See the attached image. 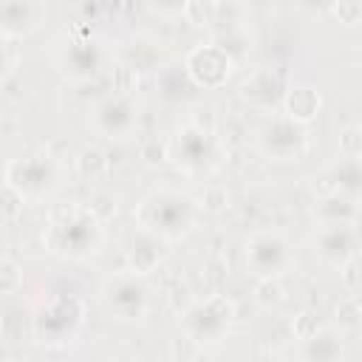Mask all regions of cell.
<instances>
[{"instance_id":"cell-1","label":"cell","mask_w":362,"mask_h":362,"mask_svg":"<svg viewBox=\"0 0 362 362\" xmlns=\"http://www.w3.org/2000/svg\"><path fill=\"white\" fill-rule=\"evenodd\" d=\"M42 243L54 257L85 263L102 252L105 223L99 218H93L85 204H76V201L54 204L48 209Z\"/></svg>"},{"instance_id":"cell-2","label":"cell","mask_w":362,"mask_h":362,"mask_svg":"<svg viewBox=\"0 0 362 362\" xmlns=\"http://www.w3.org/2000/svg\"><path fill=\"white\" fill-rule=\"evenodd\" d=\"M198 218H201L198 198L175 187H158L147 192L133 209L136 226L161 238L164 243L184 240L198 226Z\"/></svg>"},{"instance_id":"cell-3","label":"cell","mask_w":362,"mask_h":362,"mask_svg":"<svg viewBox=\"0 0 362 362\" xmlns=\"http://www.w3.org/2000/svg\"><path fill=\"white\" fill-rule=\"evenodd\" d=\"M167 161H173L184 175H192V178L209 175L223 161V141L218 130L198 127L187 119L167 139Z\"/></svg>"},{"instance_id":"cell-4","label":"cell","mask_w":362,"mask_h":362,"mask_svg":"<svg viewBox=\"0 0 362 362\" xmlns=\"http://www.w3.org/2000/svg\"><path fill=\"white\" fill-rule=\"evenodd\" d=\"M85 314L88 308L76 294H51L34 308L31 337L48 348L71 345L85 325Z\"/></svg>"},{"instance_id":"cell-5","label":"cell","mask_w":362,"mask_h":362,"mask_svg":"<svg viewBox=\"0 0 362 362\" xmlns=\"http://www.w3.org/2000/svg\"><path fill=\"white\" fill-rule=\"evenodd\" d=\"M105 68H110V48L85 23L76 25L57 48V71L74 85L90 82Z\"/></svg>"},{"instance_id":"cell-6","label":"cell","mask_w":362,"mask_h":362,"mask_svg":"<svg viewBox=\"0 0 362 362\" xmlns=\"http://www.w3.org/2000/svg\"><path fill=\"white\" fill-rule=\"evenodd\" d=\"M252 144L266 161L291 164L305 158V153L311 150V133H308V124H300L277 110L263 119V124L252 136Z\"/></svg>"},{"instance_id":"cell-7","label":"cell","mask_w":362,"mask_h":362,"mask_svg":"<svg viewBox=\"0 0 362 362\" xmlns=\"http://www.w3.org/2000/svg\"><path fill=\"white\" fill-rule=\"evenodd\" d=\"M99 303L105 314L116 322H141L150 314L153 294L141 274L133 272H116L102 280L99 286Z\"/></svg>"},{"instance_id":"cell-8","label":"cell","mask_w":362,"mask_h":362,"mask_svg":"<svg viewBox=\"0 0 362 362\" xmlns=\"http://www.w3.org/2000/svg\"><path fill=\"white\" fill-rule=\"evenodd\" d=\"M3 181L11 184L25 201H42L45 195L59 189L62 167L51 153L40 150V153L8 158L3 167Z\"/></svg>"},{"instance_id":"cell-9","label":"cell","mask_w":362,"mask_h":362,"mask_svg":"<svg viewBox=\"0 0 362 362\" xmlns=\"http://www.w3.org/2000/svg\"><path fill=\"white\" fill-rule=\"evenodd\" d=\"M232 320H235V303L226 294H206L201 300H192L181 311V331L184 337L195 339L201 348H209L229 337Z\"/></svg>"},{"instance_id":"cell-10","label":"cell","mask_w":362,"mask_h":362,"mask_svg":"<svg viewBox=\"0 0 362 362\" xmlns=\"http://www.w3.org/2000/svg\"><path fill=\"white\" fill-rule=\"evenodd\" d=\"M246 272L260 280V277H283L294 266V249L288 238L277 229H257L246 238Z\"/></svg>"},{"instance_id":"cell-11","label":"cell","mask_w":362,"mask_h":362,"mask_svg":"<svg viewBox=\"0 0 362 362\" xmlns=\"http://www.w3.org/2000/svg\"><path fill=\"white\" fill-rule=\"evenodd\" d=\"M288 85H291V76H288L286 68H280V65H257V68H252L240 79L238 99L249 110L269 116V113H277L280 110Z\"/></svg>"},{"instance_id":"cell-12","label":"cell","mask_w":362,"mask_h":362,"mask_svg":"<svg viewBox=\"0 0 362 362\" xmlns=\"http://www.w3.org/2000/svg\"><path fill=\"white\" fill-rule=\"evenodd\" d=\"M187 79L198 88V90H218L229 82L232 71H235V62L232 57L218 45V42H201V45H192L181 62Z\"/></svg>"},{"instance_id":"cell-13","label":"cell","mask_w":362,"mask_h":362,"mask_svg":"<svg viewBox=\"0 0 362 362\" xmlns=\"http://www.w3.org/2000/svg\"><path fill=\"white\" fill-rule=\"evenodd\" d=\"M90 127L110 141L127 139L139 130V105L133 96L110 93L90 107Z\"/></svg>"},{"instance_id":"cell-14","label":"cell","mask_w":362,"mask_h":362,"mask_svg":"<svg viewBox=\"0 0 362 362\" xmlns=\"http://www.w3.org/2000/svg\"><path fill=\"white\" fill-rule=\"evenodd\" d=\"M311 249L325 266L337 269L342 260L359 255V223H317Z\"/></svg>"},{"instance_id":"cell-15","label":"cell","mask_w":362,"mask_h":362,"mask_svg":"<svg viewBox=\"0 0 362 362\" xmlns=\"http://www.w3.org/2000/svg\"><path fill=\"white\" fill-rule=\"evenodd\" d=\"M45 23V0H0V34L25 40Z\"/></svg>"},{"instance_id":"cell-16","label":"cell","mask_w":362,"mask_h":362,"mask_svg":"<svg viewBox=\"0 0 362 362\" xmlns=\"http://www.w3.org/2000/svg\"><path fill=\"white\" fill-rule=\"evenodd\" d=\"M161 260H164V240L136 226V232H133V235L127 238V243H124V263H127V272L147 277V274H153V272L161 266Z\"/></svg>"},{"instance_id":"cell-17","label":"cell","mask_w":362,"mask_h":362,"mask_svg":"<svg viewBox=\"0 0 362 362\" xmlns=\"http://www.w3.org/2000/svg\"><path fill=\"white\" fill-rule=\"evenodd\" d=\"M322 110V93L314 88V85H305V82H291L286 96H283V105H280V113H286L288 119L300 122V124H311Z\"/></svg>"},{"instance_id":"cell-18","label":"cell","mask_w":362,"mask_h":362,"mask_svg":"<svg viewBox=\"0 0 362 362\" xmlns=\"http://www.w3.org/2000/svg\"><path fill=\"white\" fill-rule=\"evenodd\" d=\"M300 359L308 362H334V359H345V339L342 331L334 325H322L314 337L300 342Z\"/></svg>"},{"instance_id":"cell-19","label":"cell","mask_w":362,"mask_h":362,"mask_svg":"<svg viewBox=\"0 0 362 362\" xmlns=\"http://www.w3.org/2000/svg\"><path fill=\"white\" fill-rule=\"evenodd\" d=\"M314 218L317 223H359V198L339 195V192L317 198Z\"/></svg>"},{"instance_id":"cell-20","label":"cell","mask_w":362,"mask_h":362,"mask_svg":"<svg viewBox=\"0 0 362 362\" xmlns=\"http://www.w3.org/2000/svg\"><path fill=\"white\" fill-rule=\"evenodd\" d=\"M119 59L133 65L139 74L141 71H158L161 68V42L150 37H136L119 48Z\"/></svg>"},{"instance_id":"cell-21","label":"cell","mask_w":362,"mask_h":362,"mask_svg":"<svg viewBox=\"0 0 362 362\" xmlns=\"http://www.w3.org/2000/svg\"><path fill=\"white\" fill-rule=\"evenodd\" d=\"M212 42H218V45L232 57L235 65L243 62V59L249 57V51H252V34H249V28H246L243 23L223 25L221 31H215V40H212Z\"/></svg>"},{"instance_id":"cell-22","label":"cell","mask_w":362,"mask_h":362,"mask_svg":"<svg viewBox=\"0 0 362 362\" xmlns=\"http://www.w3.org/2000/svg\"><path fill=\"white\" fill-rule=\"evenodd\" d=\"M337 192L339 195H351V198H359V189H362V173H359V158H342L331 167H325Z\"/></svg>"},{"instance_id":"cell-23","label":"cell","mask_w":362,"mask_h":362,"mask_svg":"<svg viewBox=\"0 0 362 362\" xmlns=\"http://www.w3.org/2000/svg\"><path fill=\"white\" fill-rule=\"evenodd\" d=\"M74 167L82 181H99L107 173V156L99 147H82L74 158Z\"/></svg>"},{"instance_id":"cell-24","label":"cell","mask_w":362,"mask_h":362,"mask_svg":"<svg viewBox=\"0 0 362 362\" xmlns=\"http://www.w3.org/2000/svg\"><path fill=\"white\" fill-rule=\"evenodd\" d=\"M139 82H141V74H139L133 65H127V62H122V59L110 62V88H113V93L133 96V93L139 90Z\"/></svg>"},{"instance_id":"cell-25","label":"cell","mask_w":362,"mask_h":362,"mask_svg":"<svg viewBox=\"0 0 362 362\" xmlns=\"http://www.w3.org/2000/svg\"><path fill=\"white\" fill-rule=\"evenodd\" d=\"M198 206L201 212H209V215H221L232 206V192L226 184H206L204 192L198 195Z\"/></svg>"},{"instance_id":"cell-26","label":"cell","mask_w":362,"mask_h":362,"mask_svg":"<svg viewBox=\"0 0 362 362\" xmlns=\"http://www.w3.org/2000/svg\"><path fill=\"white\" fill-rule=\"evenodd\" d=\"M359 322H362L359 294H356V291H354V294L348 291V297H342L339 305H337V322H334V328H339V331L345 334V331H356Z\"/></svg>"},{"instance_id":"cell-27","label":"cell","mask_w":362,"mask_h":362,"mask_svg":"<svg viewBox=\"0 0 362 362\" xmlns=\"http://www.w3.org/2000/svg\"><path fill=\"white\" fill-rule=\"evenodd\" d=\"M187 23H192L195 28H215L218 20V0H189L184 8Z\"/></svg>"},{"instance_id":"cell-28","label":"cell","mask_w":362,"mask_h":362,"mask_svg":"<svg viewBox=\"0 0 362 362\" xmlns=\"http://www.w3.org/2000/svg\"><path fill=\"white\" fill-rule=\"evenodd\" d=\"M252 297H255V303H257L260 308H266V311L277 308V305L283 303V286H280V277H260L257 286H255V291H252Z\"/></svg>"},{"instance_id":"cell-29","label":"cell","mask_w":362,"mask_h":362,"mask_svg":"<svg viewBox=\"0 0 362 362\" xmlns=\"http://www.w3.org/2000/svg\"><path fill=\"white\" fill-rule=\"evenodd\" d=\"M328 14H331L339 25L354 28V25L362 23V0H334L331 8H328Z\"/></svg>"},{"instance_id":"cell-30","label":"cell","mask_w":362,"mask_h":362,"mask_svg":"<svg viewBox=\"0 0 362 362\" xmlns=\"http://www.w3.org/2000/svg\"><path fill=\"white\" fill-rule=\"evenodd\" d=\"M25 209V198L11 187V184H0V221H17Z\"/></svg>"},{"instance_id":"cell-31","label":"cell","mask_w":362,"mask_h":362,"mask_svg":"<svg viewBox=\"0 0 362 362\" xmlns=\"http://www.w3.org/2000/svg\"><path fill=\"white\" fill-rule=\"evenodd\" d=\"M23 288V266L11 257H0V297L17 294Z\"/></svg>"},{"instance_id":"cell-32","label":"cell","mask_w":362,"mask_h":362,"mask_svg":"<svg viewBox=\"0 0 362 362\" xmlns=\"http://www.w3.org/2000/svg\"><path fill=\"white\" fill-rule=\"evenodd\" d=\"M320 328H322V322H320L317 311H311V308H303V311H297V314L291 317V337H294L297 342L314 337Z\"/></svg>"},{"instance_id":"cell-33","label":"cell","mask_w":362,"mask_h":362,"mask_svg":"<svg viewBox=\"0 0 362 362\" xmlns=\"http://www.w3.org/2000/svg\"><path fill=\"white\" fill-rule=\"evenodd\" d=\"M139 158L147 164V167H158L167 161V139H158V136H147L139 141Z\"/></svg>"},{"instance_id":"cell-34","label":"cell","mask_w":362,"mask_h":362,"mask_svg":"<svg viewBox=\"0 0 362 362\" xmlns=\"http://www.w3.org/2000/svg\"><path fill=\"white\" fill-rule=\"evenodd\" d=\"M337 147H339V156L342 158H359L362 156V127L359 124H348L339 130V139H337Z\"/></svg>"},{"instance_id":"cell-35","label":"cell","mask_w":362,"mask_h":362,"mask_svg":"<svg viewBox=\"0 0 362 362\" xmlns=\"http://www.w3.org/2000/svg\"><path fill=\"white\" fill-rule=\"evenodd\" d=\"M85 206L90 209V215H93V218H99L102 223H107V221L116 215L119 201H116V195H113V192H93V195H90V201H88Z\"/></svg>"},{"instance_id":"cell-36","label":"cell","mask_w":362,"mask_h":362,"mask_svg":"<svg viewBox=\"0 0 362 362\" xmlns=\"http://www.w3.org/2000/svg\"><path fill=\"white\" fill-rule=\"evenodd\" d=\"M339 283L345 286V291H359V283H362V272H359V255H354V257H348V260H342L339 266Z\"/></svg>"},{"instance_id":"cell-37","label":"cell","mask_w":362,"mask_h":362,"mask_svg":"<svg viewBox=\"0 0 362 362\" xmlns=\"http://www.w3.org/2000/svg\"><path fill=\"white\" fill-rule=\"evenodd\" d=\"M17 59H20L17 40H11V37H3V34H0V79H6V76L17 68Z\"/></svg>"},{"instance_id":"cell-38","label":"cell","mask_w":362,"mask_h":362,"mask_svg":"<svg viewBox=\"0 0 362 362\" xmlns=\"http://www.w3.org/2000/svg\"><path fill=\"white\" fill-rule=\"evenodd\" d=\"M144 3H147V8H150L153 14L167 17V20H175V17L184 14V8H187L189 0H144Z\"/></svg>"},{"instance_id":"cell-39","label":"cell","mask_w":362,"mask_h":362,"mask_svg":"<svg viewBox=\"0 0 362 362\" xmlns=\"http://www.w3.org/2000/svg\"><path fill=\"white\" fill-rule=\"evenodd\" d=\"M170 356L173 359H198V356H204V348L195 342V339H189V337H181V339H173V345H170Z\"/></svg>"},{"instance_id":"cell-40","label":"cell","mask_w":362,"mask_h":362,"mask_svg":"<svg viewBox=\"0 0 362 362\" xmlns=\"http://www.w3.org/2000/svg\"><path fill=\"white\" fill-rule=\"evenodd\" d=\"M311 192H314L317 198H325V195H334V192H337V187H334V181H331V175H328V170H320V173L311 175Z\"/></svg>"},{"instance_id":"cell-41","label":"cell","mask_w":362,"mask_h":362,"mask_svg":"<svg viewBox=\"0 0 362 362\" xmlns=\"http://www.w3.org/2000/svg\"><path fill=\"white\" fill-rule=\"evenodd\" d=\"M297 3H300V8L308 11V14H328V8H331L334 0H297Z\"/></svg>"},{"instance_id":"cell-42","label":"cell","mask_w":362,"mask_h":362,"mask_svg":"<svg viewBox=\"0 0 362 362\" xmlns=\"http://www.w3.org/2000/svg\"><path fill=\"white\" fill-rule=\"evenodd\" d=\"M3 331H6V320H3V311H0V339H3Z\"/></svg>"}]
</instances>
